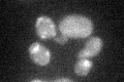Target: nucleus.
I'll return each instance as SVG.
<instances>
[{"label": "nucleus", "instance_id": "f257e3e1", "mask_svg": "<svg viewBox=\"0 0 124 82\" xmlns=\"http://www.w3.org/2000/svg\"><path fill=\"white\" fill-rule=\"evenodd\" d=\"M59 31L69 38H85L93 31L92 22L84 15L72 14L65 17L59 24Z\"/></svg>", "mask_w": 124, "mask_h": 82}, {"label": "nucleus", "instance_id": "f03ea898", "mask_svg": "<svg viewBox=\"0 0 124 82\" xmlns=\"http://www.w3.org/2000/svg\"><path fill=\"white\" fill-rule=\"evenodd\" d=\"M36 33L41 39H49V38H54L55 35L57 34L56 32V26L54 24L49 17H39L36 19Z\"/></svg>", "mask_w": 124, "mask_h": 82}, {"label": "nucleus", "instance_id": "7ed1b4c3", "mask_svg": "<svg viewBox=\"0 0 124 82\" xmlns=\"http://www.w3.org/2000/svg\"><path fill=\"white\" fill-rule=\"evenodd\" d=\"M30 57L35 64L39 66H46L49 64L51 54L50 51L40 43H33L29 48Z\"/></svg>", "mask_w": 124, "mask_h": 82}, {"label": "nucleus", "instance_id": "20e7f679", "mask_svg": "<svg viewBox=\"0 0 124 82\" xmlns=\"http://www.w3.org/2000/svg\"><path fill=\"white\" fill-rule=\"evenodd\" d=\"M102 47V41L99 37H92L85 44L84 49H82L78 54V57H92L98 54Z\"/></svg>", "mask_w": 124, "mask_h": 82}, {"label": "nucleus", "instance_id": "39448f33", "mask_svg": "<svg viewBox=\"0 0 124 82\" xmlns=\"http://www.w3.org/2000/svg\"><path fill=\"white\" fill-rule=\"evenodd\" d=\"M92 68V62L87 57H80L75 66V71L78 75L86 76Z\"/></svg>", "mask_w": 124, "mask_h": 82}, {"label": "nucleus", "instance_id": "423d86ee", "mask_svg": "<svg viewBox=\"0 0 124 82\" xmlns=\"http://www.w3.org/2000/svg\"><path fill=\"white\" fill-rule=\"evenodd\" d=\"M54 39H55V41L57 42V43H59V44H64V43H66V42H67L68 37L66 36V35H64L63 33H61L60 31H59V33H57V34L55 35Z\"/></svg>", "mask_w": 124, "mask_h": 82}, {"label": "nucleus", "instance_id": "0eeeda50", "mask_svg": "<svg viewBox=\"0 0 124 82\" xmlns=\"http://www.w3.org/2000/svg\"><path fill=\"white\" fill-rule=\"evenodd\" d=\"M62 81H66V82H70V80L67 79V78H59V79H57L56 82H62Z\"/></svg>", "mask_w": 124, "mask_h": 82}]
</instances>
